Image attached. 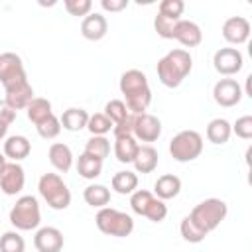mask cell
I'll return each mask as SVG.
<instances>
[{
	"label": "cell",
	"instance_id": "obj_6",
	"mask_svg": "<svg viewBox=\"0 0 252 252\" xmlns=\"http://www.w3.org/2000/svg\"><path fill=\"white\" fill-rule=\"evenodd\" d=\"M10 222L16 230H35L41 222L39 203L33 195H22L10 209Z\"/></svg>",
	"mask_w": 252,
	"mask_h": 252
},
{
	"label": "cell",
	"instance_id": "obj_13",
	"mask_svg": "<svg viewBox=\"0 0 252 252\" xmlns=\"http://www.w3.org/2000/svg\"><path fill=\"white\" fill-rule=\"evenodd\" d=\"M222 37L232 45H242L250 37V22L244 16H230L222 24Z\"/></svg>",
	"mask_w": 252,
	"mask_h": 252
},
{
	"label": "cell",
	"instance_id": "obj_23",
	"mask_svg": "<svg viewBox=\"0 0 252 252\" xmlns=\"http://www.w3.org/2000/svg\"><path fill=\"white\" fill-rule=\"evenodd\" d=\"M89 116H91V114H89L85 108L71 106V108H67V110L61 114L59 122H61V128H63V130H69V132H79V130L87 128Z\"/></svg>",
	"mask_w": 252,
	"mask_h": 252
},
{
	"label": "cell",
	"instance_id": "obj_8",
	"mask_svg": "<svg viewBox=\"0 0 252 252\" xmlns=\"http://www.w3.org/2000/svg\"><path fill=\"white\" fill-rule=\"evenodd\" d=\"M130 207L136 215L146 217L152 222H161L167 217V205L148 189H136L130 195Z\"/></svg>",
	"mask_w": 252,
	"mask_h": 252
},
{
	"label": "cell",
	"instance_id": "obj_36",
	"mask_svg": "<svg viewBox=\"0 0 252 252\" xmlns=\"http://www.w3.org/2000/svg\"><path fill=\"white\" fill-rule=\"evenodd\" d=\"M179 20H173V18H167V16H161L158 14L156 20H154V30L158 32L159 37L163 39H173V30H175V24Z\"/></svg>",
	"mask_w": 252,
	"mask_h": 252
},
{
	"label": "cell",
	"instance_id": "obj_18",
	"mask_svg": "<svg viewBox=\"0 0 252 252\" xmlns=\"http://www.w3.org/2000/svg\"><path fill=\"white\" fill-rule=\"evenodd\" d=\"M32 152V144L26 136L22 134H14V136H8L4 140V156L12 161H22L30 156Z\"/></svg>",
	"mask_w": 252,
	"mask_h": 252
},
{
	"label": "cell",
	"instance_id": "obj_38",
	"mask_svg": "<svg viewBox=\"0 0 252 252\" xmlns=\"http://www.w3.org/2000/svg\"><path fill=\"white\" fill-rule=\"evenodd\" d=\"M230 128H232V132H234L238 138L250 140V138H252V116H250V114H244V116L236 118V122L230 124Z\"/></svg>",
	"mask_w": 252,
	"mask_h": 252
},
{
	"label": "cell",
	"instance_id": "obj_10",
	"mask_svg": "<svg viewBox=\"0 0 252 252\" xmlns=\"http://www.w3.org/2000/svg\"><path fill=\"white\" fill-rule=\"evenodd\" d=\"M213 65H215V71L219 75L228 79V77L236 75L242 69L244 57H242V53L236 47H220L213 55Z\"/></svg>",
	"mask_w": 252,
	"mask_h": 252
},
{
	"label": "cell",
	"instance_id": "obj_37",
	"mask_svg": "<svg viewBox=\"0 0 252 252\" xmlns=\"http://www.w3.org/2000/svg\"><path fill=\"white\" fill-rule=\"evenodd\" d=\"M183 10H185L183 0H163V2H159L158 14L167 16V18H173V20H181Z\"/></svg>",
	"mask_w": 252,
	"mask_h": 252
},
{
	"label": "cell",
	"instance_id": "obj_11",
	"mask_svg": "<svg viewBox=\"0 0 252 252\" xmlns=\"http://www.w3.org/2000/svg\"><path fill=\"white\" fill-rule=\"evenodd\" d=\"M242 87L238 81L234 79H219L213 87V98L219 106H224V108H230V106H236L240 100H242Z\"/></svg>",
	"mask_w": 252,
	"mask_h": 252
},
{
	"label": "cell",
	"instance_id": "obj_39",
	"mask_svg": "<svg viewBox=\"0 0 252 252\" xmlns=\"http://www.w3.org/2000/svg\"><path fill=\"white\" fill-rule=\"evenodd\" d=\"M63 6L71 16H89L93 2L91 0H65Z\"/></svg>",
	"mask_w": 252,
	"mask_h": 252
},
{
	"label": "cell",
	"instance_id": "obj_9",
	"mask_svg": "<svg viewBox=\"0 0 252 252\" xmlns=\"http://www.w3.org/2000/svg\"><path fill=\"white\" fill-rule=\"evenodd\" d=\"M0 83L4 91L28 83V75L22 63V57L18 53H12V51L0 53Z\"/></svg>",
	"mask_w": 252,
	"mask_h": 252
},
{
	"label": "cell",
	"instance_id": "obj_4",
	"mask_svg": "<svg viewBox=\"0 0 252 252\" xmlns=\"http://www.w3.org/2000/svg\"><path fill=\"white\" fill-rule=\"evenodd\" d=\"M94 224L102 234L116 236V238H126L134 230V219L128 213L112 209V207L98 209V213L94 217Z\"/></svg>",
	"mask_w": 252,
	"mask_h": 252
},
{
	"label": "cell",
	"instance_id": "obj_44",
	"mask_svg": "<svg viewBox=\"0 0 252 252\" xmlns=\"http://www.w3.org/2000/svg\"><path fill=\"white\" fill-rule=\"evenodd\" d=\"M6 163H8V161H6V156L0 154V175H2V171H4V167H6Z\"/></svg>",
	"mask_w": 252,
	"mask_h": 252
},
{
	"label": "cell",
	"instance_id": "obj_20",
	"mask_svg": "<svg viewBox=\"0 0 252 252\" xmlns=\"http://www.w3.org/2000/svg\"><path fill=\"white\" fill-rule=\"evenodd\" d=\"M33 100V89L30 83H24L20 87H14V89H8L6 91V96H4V102L12 108V110H26L28 104Z\"/></svg>",
	"mask_w": 252,
	"mask_h": 252
},
{
	"label": "cell",
	"instance_id": "obj_42",
	"mask_svg": "<svg viewBox=\"0 0 252 252\" xmlns=\"http://www.w3.org/2000/svg\"><path fill=\"white\" fill-rule=\"evenodd\" d=\"M100 6L106 12H120L128 6V0H100Z\"/></svg>",
	"mask_w": 252,
	"mask_h": 252
},
{
	"label": "cell",
	"instance_id": "obj_1",
	"mask_svg": "<svg viewBox=\"0 0 252 252\" xmlns=\"http://www.w3.org/2000/svg\"><path fill=\"white\" fill-rule=\"evenodd\" d=\"M120 93L124 94V104L132 114H144L152 102V89L146 73L140 69H128L120 75Z\"/></svg>",
	"mask_w": 252,
	"mask_h": 252
},
{
	"label": "cell",
	"instance_id": "obj_29",
	"mask_svg": "<svg viewBox=\"0 0 252 252\" xmlns=\"http://www.w3.org/2000/svg\"><path fill=\"white\" fill-rule=\"evenodd\" d=\"M77 171H79V175L85 177V179H96V177L100 175V171H102V161L83 152V154L77 158Z\"/></svg>",
	"mask_w": 252,
	"mask_h": 252
},
{
	"label": "cell",
	"instance_id": "obj_26",
	"mask_svg": "<svg viewBox=\"0 0 252 252\" xmlns=\"http://www.w3.org/2000/svg\"><path fill=\"white\" fill-rule=\"evenodd\" d=\"M140 144L136 142L134 136H120V138H114V156L120 163H132L134 158H136V152H138Z\"/></svg>",
	"mask_w": 252,
	"mask_h": 252
},
{
	"label": "cell",
	"instance_id": "obj_5",
	"mask_svg": "<svg viewBox=\"0 0 252 252\" xmlns=\"http://www.w3.org/2000/svg\"><path fill=\"white\" fill-rule=\"evenodd\" d=\"M37 191L53 211H63L71 205V191L59 173H43L37 181Z\"/></svg>",
	"mask_w": 252,
	"mask_h": 252
},
{
	"label": "cell",
	"instance_id": "obj_40",
	"mask_svg": "<svg viewBox=\"0 0 252 252\" xmlns=\"http://www.w3.org/2000/svg\"><path fill=\"white\" fill-rule=\"evenodd\" d=\"M134 120H136V114L130 112L120 124H114V126H112L114 138H120V136H134Z\"/></svg>",
	"mask_w": 252,
	"mask_h": 252
},
{
	"label": "cell",
	"instance_id": "obj_7",
	"mask_svg": "<svg viewBox=\"0 0 252 252\" xmlns=\"http://www.w3.org/2000/svg\"><path fill=\"white\" fill-rule=\"evenodd\" d=\"M203 152V136L197 130H181L169 140V154L175 161H193Z\"/></svg>",
	"mask_w": 252,
	"mask_h": 252
},
{
	"label": "cell",
	"instance_id": "obj_15",
	"mask_svg": "<svg viewBox=\"0 0 252 252\" xmlns=\"http://www.w3.org/2000/svg\"><path fill=\"white\" fill-rule=\"evenodd\" d=\"M33 246L37 252H61L63 232L55 226H41L33 236Z\"/></svg>",
	"mask_w": 252,
	"mask_h": 252
},
{
	"label": "cell",
	"instance_id": "obj_28",
	"mask_svg": "<svg viewBox=\"0 0 252 252\" xmlns=\"http://www.w3.org/2000/svg\"><path fill=\"white\" fill-rule=\"evenodd\" d=\"M26 114H28V120L33 122V124L37 126L39 122H43L45 118H49V116L53 114V110H51V102H49L47 98L33 96V100H32V102L28 104V108H26Z\"/></svg>",
	"mask_w": 252,
	"mask_h": 252
},
{
	"label": "cell",
	"instance_id": "obj_16",
	"mask_svg": "<svg viewBox=\"0 0 252 252\" xmlns=\"http://www.w3.org/2000/svg\"><path fill=\"white\" fill-rule=\"evenodd\" d=\"M106 32H108V22H106V18H104L102 14H98V12H91V14L85 16L83 22H81V35H83L85 39H89V41H98V39H102V37L106 35Z\"/></svg>",
	"mask_w": 252,
	"mask_h": 252
},
{
	"label": "cell",
	"instance_id": "obj_17",
	"mask_svg": "<svg viewBox=\"0 0 252 252\" xmlns=\"http://www.w3.org/2000/svg\"><path fill=\"white\" fill-rule=\"evenodd\" d=\"M173 39H177L185 47H197L203 41L201 28L191 20H179L173 30Z\"/></svg>",
	"mask_w": 252,
	"mask_h": 252
},
{
	"label": "cell",
	"instance_id": "obj_27",
	"mask_svg": "<svg viewBox=\"0 0 252 252\" xmlns=\"http://www.w3.org/2000/svg\"><path fill=\"white\" fill-rule=\"evenodd\" d=\"M83 199L87 205H91L94 209H102L110 203V189L106 185H100V183L87 185L83 191Z\"/></svg>",
	"mask_w": 252,
	"mask_h": 252
},
{
	"label": "cell",
	"instance_id": "obj_21",
	"mask_svg": "<svg viewBox=\"0 0 252 252\" xmlns=\"http://www.w3.org/2000/svg\"><path fill=\"white\" fill-rule=\"evenodd\" d=\"M179 191H181V179L177 175H173V173H163L154 183V195L158 199H161V201L177 197Z\"/></svg>",
	"mask_w": 252,
	"mask_h": 252
},
{
	"label": "cell",
	"instance_id": "obj_32",
	"mask_svg": "<svg viewBox=\"0 0 252 252\" xmlns=\"http://www.w3.org/2000/svg\"><path fill=\"white\" fill-rule=\"evenodd\" d=\"M87 130H89L93 136H106V134L112 130V122L106 118L104 112H94V114L89 116Z\"/></svg>",
	"mask_w": 252,
	"mask_h": 252
},
{
	"label": "cell",
	"instance_id": "obj_33",
	"mask_svg": "<svg viewBox=\"0 0 252 252\" xmlns=\"http://www.w3.org/2000/svg\"><path fill=\"white\" fill-rule=\"evenodd\" d=\"M104 114H106V118H108V120L112 122V126H114V124H120V122L130 114V110L126 108L124 100L112 98V100H108V102L104 104Z\"/></svg>",
	"mask_w": 252,
	"mask_h": 252
},
{
	"label": "cell",
	"instance_id": "obj_41",
	"mask_svg": "<svg viewBox=\"0 0 252 252\" xmlns=\"http://www.w3.org/2000/svg\"><path fill=\"white\" fill-rule=\"evenodd\" d=\"M16 110H12L4 100H0V124H6V126H10L14 120H16Z\"/></svg>",
	"mask_w": 252,
	"mask_h": 252
},
{
	"label": "cell",
	"instance_id": "obj_24",
	"mask_svg": "<svg viewBox=\"0 0 252 252\" xmlns=\"http://www.w3.org/2000/svg\"><path fill=\"white\" fill-rule=\"evenodd\" d=\"M110 187L118 195H132L138 189V175H136V171H130V169L116 171L112 175V179H110Z\"/></svg>",
	"mask_w": 252,
	"mask_h": 252
},
{
	"label": "cell",
	"instance_id": "obj_22",
	"mask_svg": "<svg viewBox=\"0 0 252 252\" xmlns=\"http://www.w3.org/2000/svg\"><path fill=\"white\" fill-rule=\"evenodd\" d=\"M158 159H159L158 150L154 146H150V144H144V146L138 148L136 158H134L132 163H134L138 173H152L158 167Z\"/></svg>",
	"mask_w": 252,
	"mask_h": 252
},
{
	"label": "cell",
	"instance_id": "obj_12",
	"mask_svg": "<svg viewBox=\"0 0 252 252\" xmlns=\"http://www.w3.org/2000/svg\"><path fill=\"white\" fill-rule=\"evenodd\" d=\"M26 185V171L18 161H8L0 175V191L4 195H18Z\"/></svg>",
	"mask_w": 252,
	"mask_h": 252
},
{
	"label": "cell",
	"instance_id": "obj_14",
	"mask_svg": "<svg viewBox=\"0 0 252 252\" xmlns=\"http://www.w3.org/2000/svg\"><path fill=\"white\" fill-rule=\"evenodd\" d=\"M161 136V122L158 116L144 112V114H136L134 120V138L142 140V142H156Z\"/></svg>",
	"mask_w": 252,
	"mask_h": 252
},
{
	"label": "cell",
	"instance_id": "obj_2",
	"mask_svg": "<svg viewBox=\"0 0 252 252\" xmlns=\"http://www.w3.org/2000/svg\"><path fill=\"white\" fill-rule=\"evenodd\" d=\"M191 69H193V57L187 49H181V47L167 51L158 61V67H156L159 83L167 89L179 87L185 81V77L191 73Z\"/></svg>",
	"mask_w": 252,
	"mask_h": 252
},
{
	"label": "cell",
	"instance_id": "obj_35",
	"mask_svg": "<svg viewBox=\"0 0 252 252\" xmlns=\"http://www.w3.org/2000/svg\"><path fill=\"white\" fill-rule=\"evenodd\" d=\"M179 230H181L183 240H187V242H191V244H199V242H203V240H205V236H207L205 232H201V230L191 222V219H189V217H185V219L181 220Z\"/></svg>",
	"mask_w": 252,
	"mask_h": 252
},
{
	"label": "cell",
	"instance_id": "obj_3",
	"mask_svg": "<svg viewBox=\"0 0 252 252\" xmlns=\"http://www.w3.org/2000/svg\"><path fill=\"white\" fill-rule=\"evenodd\" d=\"M226 213H228V207L222 199H217V197H211V199H205L201 201L199 205L193 207V211L187 215L191 219V222L205 234H209L211 230H215L224 219H226Z\"/></svg>",
	"mask_w": 252,
	"mask_h": 252
},
{
	"label": "cell",
	"instance_id": "obj_34",
	"mask_svg": "<svg viewBox=\"0 0 252 252\" xmlns=\"http://www.w3.org/2000/svg\"><path fill=\"white\" fill-rule=\"evenodd\" d=\"M35 130H37V134H39L43 140H53V138H57L59 132H61V122H59V118H57L55 114H51L49 118H45L43 122H39V124L35 126Z\"/></svg>",
	"mask_w": 252,
	"mask_h": 252
},
{
	"label": "cell",
	"instance_id": "obj_43",
	"mask_svg": "<svg viewBox=\"0 0 252 252\" xmlns=\"http://www.w3.org/2000/svg\"><path fill=\"white\" fill-rule=\"evenodd\" d=\"M8 128H10V126H6V124H0V140H4V138H6V132H8Z\"/></svg>",
	"mask_w": 252,
	"mask_h": 252
},
{
	"label": "cell",
	"instance_id": "obj_30",
	"mask_svg": "<svg viewBox=\"0 0 252 252\" xmlns=\"http://www.w3.org/2000/svg\"><path fill=\"white\" fill-rule=\"evenodd\" d=\"M85 154H89V156L104 161V158H108V154H110V142H108V138L106 136H91V140L85 146Z\"/></svg>",
	"mask_w": 252,
	"mask_h": 252
},
{
	"label": "cell",
	"instance_id": "obj_31",
	"mask_svg": "<svg viewBox=\"0 0 252 252\" xmlns=\"http://www.w3.org/2000/svg\"><path fill=\"white\" fill-rule=\"evenodd\" d=\"M0 252H26V240L18 230H8L0 236Z\"/></svg>",
	"mask_w": 252,
	"mask_h": 252
},
{
	"label": "cell",
	"instance_id": "obj_19",
	"mask_svg": "<svg viewBox=\"0 0 252 252\" xmlns=\"http://www.w3.org/2000/svg\"><path fill=\"white\" fill-rule=\"evenodd\" d=\"M47 158H49V163L61 171V173H67L73 165V152L67 144L63 142H53L49 146V152H47Z\"/></svg>",
	"mask_w": 252,
	"mask_h": 252
},
{
	"label": "cell",
	"instance_id": "obj_25",
	"mask_svg": "<svg viewBox=\"0 0 252 252\" xmlns=\"http://www.w3.org/2000/svg\"><path fill=\"white\" fill-rule=\"evenodd\" d=\"M232 136V128H230V122L224 120V118H213L209 124H207V140L211 144H226Z\"/></svg>",
	"mask_w": 252,
	"mask_h": 252
}]
</instances>
